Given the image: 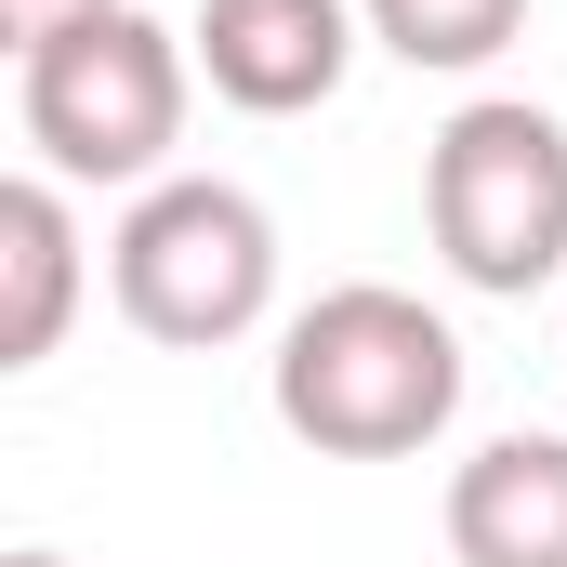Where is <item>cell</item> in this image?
<instances>
[{
    "label": "cell",
    "mask_w": 567,
    "mask_h": 567,
    "mask_svg": "<svg viewBox=\"0 0 567 567\" xmlns=\"http://www.w3.org/2000/svg\"><path fill=\"white\" fill-rule=\"evenodd\" d=\"M265 396L317 462H410L462 423V330L396 278H343L278 317Z\"/></svg>",
    "instance_id": "cell-1"
},
{
    "label": "cell",
    "mask_w": 567,
    "mask_h": 567,
    "mask_svg": "<svg viewBox=\"0 0 567 567\" xmlns=\"http://www.w3.org/2000/svg\"><path fill=\"white\" fill-rule=\"evenodd\" d=\"M185 93H198V53L185 27L158 13H93L66 40H40L13 66V133H27V172L53 185H172V145H185Z\"/></svg>",
    "instance_id": "cell-2"
},
{
    "label": "cell",
    "mask_w": 567,
    "mask_h": 567,
    "mask_svg": "<svg viewBox=\"0 0 567 567\" xmlns=\"http://www.w3.org/2000/svg\"><path fill=\"white\" fill-rule=\"evenodd\" d=\"M106 303L172 357H225L278 317V212L225 172H172L106 225Z\"/></svg>",
    "instance_id": "cell-3"
},
{
    "label": "cell",
    "mask_w": 567,
    "mask_h": 567,
    "mask_svg": "<svg viewBox=\"0 0 567 567\" xmlns=\"http://www.w3.org/2000/svg\"><path fill=\"white\" fill-rule=\"evenodd\" d=\"M423 238L488 303H528L567 265V120L528 93H475L423 145Z\"/></svg>",
    "instance_id": "cell-4"
},
{
    "label": "cell",
    "mask_w": 567,
    "mask_h": 567,
    "mask_svg": "<svg viewBox=\"0 0 567 567\" xmlns=\"http://www.w3.org/2000/svg\"><path fill=\"white\" fill-rule=\"evenodd\" d=\"M357 0H198L185 13V53L198 80L238 106V120H303L357 80Z\"/></svg>",
    "instance_id": "cell-5"
},
{
    "label": "cell",
    "mask_w": 567,
    "mask_h": 567,
    "mask_svg": "<svg viewBox=\"0 0 567 567\" xmlns=\"http://www.w3.org/2000/svg\"><path fill=\"white\" fill-rule=\"evenodd\" d=\"M449 567H567V435H488L449 462Z\"/></svg>",
    "instance_id": "cell-6"
},
{
    "label": "cell",
    "mask_w": 567,
    "mask_h": 567,
    "mask_svg": "<svg viewBox=\"0 0 567 567\" xmlns=\"http://www.w3.org/2000/svg\"><path fill=\"white\" fill-rule=\"evenodd\" d=\"M80 212H66V185L53 172H13L0 185V370H40L53 343H66V317H80Z\"/></svg>",
    "instance_id": "cell-7"
},
{
    "label": "cell",
    "mask_w": 567,
    "mask_h": 567,
    "mask_svg": "<svg viewBox=\"0 0 567 567\" xmlns=\"http://www.w3.org/2000/svg\"><path fill=\"white\" fill-rule=\"evenodd\" d=\"M357 27L396 66H423V80H475L488 53L528 40V0H357Z\"/></svg>",
    "instance_id": "cell-8"
},
{
    "label": "cell",
    "mask_w": 567,
    "mask_h": 567,
    "mask_svg": "<svg viewBox=\"0 0 567 567\" xmlns=\"http://www.w3.org/2000/svg\"><path fill=\"white\" fill-rule=\"evenodd\" d=\"M93 13H120V0H0V53L27 66L40 40H66V27H93Z\"/></svg>",
    "instance_id": "cell-9"
},
{
    "label": "cell",
    "mask_w": 567,
    "mask_h": 567,
    "mask_svg": "<svg viewBox=\"0 0 567 567\" xmlns=\"http://www.w3.org/2000/svg\"><path fill=\"white\" fill-rule=\"evenodd\" d=\"M0 567H66V555H40V542H27V555H0Z\"/></svg>",
    "instance_id": "cell-10"
}]
</instances>
